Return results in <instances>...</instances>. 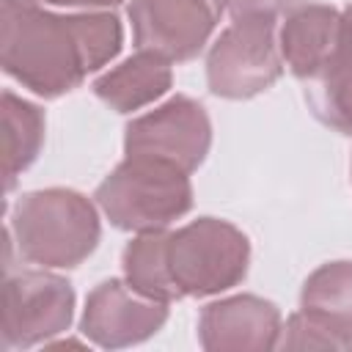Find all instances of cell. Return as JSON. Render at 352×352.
Returning a JSON list of instances; mask_svg holds the SVG:
<instances>
[{
	"instance_id": "6da1fadb",
	"label": "cell",
	"mask_w": 352,
	"mask_h": 352,
	"mask_svg": "<svg viewBox=\"0 0 352 352\" xmlns=\"http://www.w3.org/2000/svg\"><path fill=\"white\" fill-rule=\"evenodd\" d=\"M121 44L124 28L113 11L52 14L36 0H3V72L36 96L55 99L74 91L110 63Z\"/></svg>"
},
{
	"instance_id": "7a4b0ae2",
	"label": "cell",
	"mask_w": 352,
	"mask_h": 352,
	"mask_svg": "<svg viewBox=\"0 0 352 352\" xmlns=\"http://www.w3.org/2000/svg\"><path fill=\"white\" fill-rule=\"evenodd\" d=\"M8 236L19 256L38 267H77L99 245L96 206L77 190L47 187L25 192L11 212Z\"/></svg>"
},
{
	"instance_id": "3957f363",
	"label": "cell",
	"mask_w": 352,
	"mask_h": 352,
	"mask_svg": "<svg viewBox=\"0 0 352 352\" xmlns=\"http://www.w3.org/2000/svg\"><path fill=\"white\" fill-rule=\"evenodd\" d=\"M104 217L121 231L168 228L190 212V173L154 157H124L94 192Z\"/></svg>"
},
{
	"instance_id": "277c9868",
	"label": "cell",
	"mask_w": 352,
	"mask_h": 352,
	"mask_svg": "<svg viewBox=\"0 0 352 352\" xmlns=\"http://www.w3.org/2000/svg\"><path fill=\"white\" fill-rule=\"evenodd\" d=\"M165 256L179 297H209L245 280L250 242L228 220L198 217L168 234Z\"/></svg>"
},
{
	"instance_id": "5b68a950",
	"label": "cell",
	"mask_w": 352,
	"mask_h": 352,
	"mask_svg": "<svg viewBox=\"0 0 352 352\" xmlns=\"http://www.w3.org/2000/svg\"><path fill=\"white\" fill-rule=\"evenodd\" d=\"M283 55L272 16H236L209 47L206 82L214 96L250 99L278 82Z\"/></svg>"
},
{
	"instance_id": "8992f818",
	"label": "cell",
	"mask_w": 352,
	"mask_h": 352,
	"mask_svg": "<svg viewBox=\"0 0 352 352\" xmlns=\"http://www.w3.org/2000/svg\"><path fill=\"white\" fill-rule=\"evenodd\" d=\"M74 316V289L47 270H25L3 283V346L28 349L66 333Z\"/></svg>"
},
{
	"instance_id": "52a82bcc",
	"label": "cell",
	"mask_w": 352,
	"mask_h": 352,
	"mask_svg": "<svg viewBox=\"0 0 352 352\" xmlns=\"http://www.w3.org/2000/svg\"><path fill=\"white\" fill-rule=\"evenodd\" d=\"M212 121L201 102L173 96L165 104L132 118L124 129V151L129 157L165 160L192 173L209 154Z\"/></svg>"
},
{
	"instance_id": "ba28073f",
	"label": "cell",
	"mask_w": 352,
	"mask_h": 352,
	"mask_svg": "<svg viewBox=\"0 0 352 352\" xmlns=\"http://www.w3.org/2000/svg\"><path fill=\"white\" fill-rule=\"evenodd\" d=\"M226 0H129L132 41L170 63L192 60L212 38Z\"/></svg>"
},
{
	"instance_id": "9c48e42d",
	"label": "cell",
	"mask_w": 352,
	"mask_h": 352,
	"mask_svg": "<svg viewBox=\"0 0 352 352\" xmlns=\"http://www.w3.org/2000/svg\"><path fill=\"white\" fill-rule=\"evenodd\" d=\"M168 319V302L135 292L126 280L110 278L85 297L80 333L102 349H124L151 338Z\"/></svg>"
},
{
	"instance_id": "30bf717a",
	"label": "cell",
	"mask_w": 352,
	"mask_h": 352,
	"mask_svg": "<svg viewBox=\"0 0 352 352\" xmlns=\"http://www.w3.org/2000/svg\"><path fill=\"white\" fill-rule=\"evenodd\" d=\"M283 319L275 302L256 294H234L209 302L198 316V344L206 352L278 349Z\"/></svg>"
},
{
	"instance_id": "8fae6325",
	"label": "cell",
	"mask_w": 352,
	"mask_h": 352,
	"mask_svg": "<svg viewBox=\"0 0 352 352\" xmlns=\"http://www.w3.org/2000/svg\"><path fill=\"white\" fill-rule=\"evenodd\" d=\"M278 47L289 72L308 80L341 47V11L324 3L292 6L280 22Z\"/></svg>"
},
{
	"instance_id": "7c38bea8",
	"label": "cell",
	"mask_w": 352,
	"mask_h": 352,
	"mask_svg": "<svg viewBox=\"0 0 352 352\" xmlns=\"http://www.w3.org/2000/svg\"><path fill=\"white\" fill-rule=\"evenodd\" d=\"M170 82H173L170 60H165L157 52L138 50L116 69L96 77L94 94L116 113H135L157 102L162 94H168Z\"/></svg>"
},
{
	"instance_id": "4fadbf2b",
	"label": "cell",
	"mask_w": 352,
	"mask_h": 352,
	"mask_svg": "<svg viewBox=\"0 0 352 352\" xmlns=\"http://www.w3.org/2000/svg\"><path fill=\"white\" fill-rule=\"evenodd\" d=\"M300 311L333 327L352 349V261L316 267L302 283Z\"/></svg>"
},
{
	"instance_id": "5bb4252c",
	"label": "cell",
	"mask_w": 352,
	"mask_h": 352,
	"mask_svg": "<svg viewBox=\"0 0 352 352\" xmlns=\"http://www.w3.org/2000/svg\"><path fill=\"white\" fill-rule=\"evenodd\" d=\"M3 179L6 192L14 190L16 176L28 170L44 146V113L33 102L3 91Z\"/></svg>"
},
{
	"instance_id": "9a60e30c",
	"label": "cell",
	"mask_w": 352,
	"mask_h": 352,
	"mask_svg": "<svg viewBox=\"0 0 352 352\" xmlns=\"http://www.w3.org/2000/svg\"><path fill=\"white\" fill-rule=\"evenodd\" d=\"M168 228H154V231H140L132 242H126L121 253V267H124V280L160 302H173L182 300L170 272H168Z\"/></svg>"
},
{
	"instance_id": "2e32d148",
	"label": "cell",
	"mask_w": 352,
	"mask_h": 352,
	"mask_svg": "<svg viewBox=\"0 0 352 352\" xmlns=\"http://www.w3.org/2000/svg\"><path fill=\"white\" fill-rule=\"evenodd\" d=\"M302 82L314 116L324 126L352 135V55L338 47V52Z\"/></svg>"
},
{
	"instance_id": "e0dca14e",
	"label": "cell",
	"mask_w": 352,
	"mask_h": 352,
	"mask_svg": "<svg viewBox=\"0 0 352 352\" xmlns=\"http://www.w3.org/2000/svg\"><path fill=\"white\" fill-rule=\"evenodd\" d=\"M280 349H349V344L324 322L314 319L305 311H297L286 319L280 333Z\"/></svg>"
},
{
	"instance_id": "ac0fdd59",
	"label": "cell",
	"mask_w": 352,
	"mask_h": 352,
	"mask_svg": "<svg viewBox=\"0 0 352 352\" xmlns=\"http://www.w3.org/2000/svg\"><path fill=\"white\" fill-rule=\"evenodd\" d=\"M292 0H226V8L231 11V16H278L280 11H286Z\"/></svg>"
},
{
	"instance_id": "d6986e66",
	"label": "cell",
	"mask_w": 352,
	"mask_h": 352,
	"mask_svg": "<svg viewBox=\"0 0 352 352\" xmlns=\"http://www.w3.org/2000/svg\"><path fill=\"white\" fill-rule=\"evenodd\" d=\"M36 3H50V6H66V8H116L124 0H36Z\"/></svg>"
},
{
	"instance_id": "ffe728a7",
	"label": "cell",
	"mask_w": 352,
	"mask_h": 352,
	"mask_svg": "<svg viewBox=\"0 0 352 352\" xmlns=\"http://www.w3.org/2000/svg\"><path fill=\"white\" fill-rule=\"evenodd\" d=\"M341 50L352 55V6L341 11Z\"/></svg>"
}]
</instances>
